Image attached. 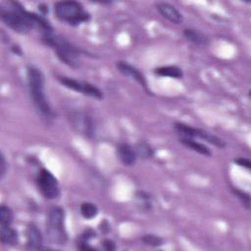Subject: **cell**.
<instances>
[{
  "label": "cell",
  "instance_id": "12",
  "mask_svg": "<svg viewBox=\"0 0 251 251\" xmlns=\"http://www.w3.org/2000/svg\"><path fill=\"white\" fill-rule=\"evenodd\" d=\"M155 6H156V9L159 11V13L162 15V17H164L171 23L178 25L182 22L183 17L181 13L172 4L166 3V2H158L156 3Z\"/></svg>",
  "mask_w": 251,
  "mask_h": 251
},
{
  "label": "cell",
  "instance_id": "21",
  "mask_svg": "<svg viewBox=\"0 0 251 251\" xmlns=\"http://www.w3.org/2000/svg\"><path fill=\"white\" fill-rule=\"evenodd\" d=\"M79 211H80L81 216L86 220H91V219L95 218L99 212L98 207L94 203L88 202V201L82 202L80 204Z\"/></svg>",
  "mask_w": 251,
  "mask_h": 251
},
{
  "label": "cell",
  "instance_id": "9",
  "mask_svg": "<svg viewBox=\"0 0 251 251\" xmlns=\"http://www.w3.org/2000/svg\"><path fill=\"white\" fill-rule=\"evenodd\" d=\"M10 7L17 10L27 22V24L30 25L31 29H38L43 33H49L53 32V27L50 25V23L41 15H38L33 12H29L25 9V7L20 3L16 1L9 2Z\"/></svg>",
  "mask_w": 251,
  "mask_h": 251
},
{
  "label": "cell",
  "instance_id": "2",
  "mask_svg": "<svg viewBox=\"0 0 251 251\" xmlns=\"http://www.w3.org/2000/svg\"><path fill=\"white\" fill-rule=\"evenodd\" d=\"M42 42L54 50L58 59L71 68H77L80 64V49L75 46L68 39L53 32L43 33L41 35Z\"/></svg>",
  "mask_w": 251,
  "mask_h": 251
},
{
  "label": "cell",
  "instance_id": "30",
  "mask_svg": "<svg viewBox=\"0 0 251 251\" xmlns=\"http://www.w3.org/2000/svg\"><path fill=\"white\" fill-rule=\"evenodd\" d=\"M38 9L42 12L43 15H45L46 13H48V7H47L45 4H40V5L38 6Z\"/></svg>",
  "mask_w": 251,
  "mask_h": 251
},
{
  "label": "cell",
  "instance_id": "25",
  "mask_svg": "<svg viewBox=\"0 0 251 251\" xmlns=\"http://www.w3.org/2000/svg\"><path fill=\"white\" fill-rule=\"evenodd\" d=\"M232 193L239 199V201L241 202V204L245 207V209L249 210L250 206H251V200H250V194L246 191L240 190L238 188H231Z\"/></svg>",
  "mask_w": 251,
  "mask_h": 251
},
{
  "label": "cell",
  "instance_id": "11",
  "mask_svg": "<svg viewBox=\"0 0 251 251\" xmlns=\"http://www.w3.org/2000/svg\"><path fill=\"white\" fill-rule=\"evenodd\" d=\"M72 124L81 134L92 137L94 134V125L91 118L84 113H73L70 116Z\"/></svg>",
  "mask_w": 251,
  "mask_h": 251
},
{
  "label": "cell",
  "instance_id": "23",
  "mask_svg": "<svg viewBox=\"0 0 251 251\" xmlns=\"http://www.w3.org/2000/svg\"><path fill=\"white\" fill-rule=\"evenodd\" d=\"M14 215L13 211L10 207L6 205H1L0 207V226L1 227H7L11 226L13 223Z\"/></svg>",
  "mask_w": 251,
  "mask_h": 251
},
{
  "label": "cell",
  "instance_id": "22",
  "mask_svg": "<svg viewBox=\"0 0 251 251\" xmlns=\"http://www.w3.org/2000/svg\"><path fill=\"white\" fill-rule=\"evenodd\" d=\"M95 237V232L88 228L86 230H84L77 238L76 240V246L78 249L80 250H89V249H92L91 246H89L88 244V241L92 238Z\"/></svg>",
  "mask_w": 251,
  "mask_h": 251
},
{
  "label": "cell",
  "instance_id": "6",
  "mask_svg": "<svg viewBox=\"0 0 251 251\" xmlns=\"http://www.w3.org/2000/svg\"><path fill=\"white\" fill-rule=\"evenodd\" d=\"M175 129L178 134L181 135V137H188V138H200L202 140H205L206 142L215 145L219 148H225L226 142L221 139L220 137L214 135L213 133L204 130L202 128L193 127L189 125H185L183 123H176L175 124Z\"/></svg>",
  "mask_w": 251,
  "mask_h": 251
},
{
  "label": "cell",
  "instance_id": "3",
  "mask_svg": "<svg viewBox=\"0 0 251 251\" xmlns=\"http://www.w3.org/2000/svg\"><path fill=\"white\" fill-rule=\"evenodd\" d=\"M54 13L59 20L71 25H78L90 20V14L77 1H58L54 4Z\"/></svg>",
  "mask_w": 251,
  "mask_h": 251
},
{
  "label": "cell",
  "instance_id": "16",
  "mask_svg": "<svg viewBox=\"0 0 251 251\" xmlns=\"http://www.w3.org/2000/svg\"><path fill=\"white\" fill-rule=\"evenodd\" d=\"M183 35L188 41L198 46H206L209 43V38L204 33L192 28H184Z\"/></svg>",
  "mask_w": 251,
  "mask_h": 251
},
{
  "label": "cell",
  "instance_id": "17",
  "mask_svg": "<svg viewBox=\"0 0 251 251\" xmlns=\"http://www.w3.org/2000/svg\"><path fill=\"white\" fill-rule=\"evenodd\" d=\"M154 74L158 76H168L173 78H181L182 70L176 66H162L154 69Z\"/></svg>",
  "mask_w": 251,
  "mask_h": 251
},
{
  "label": "cell",
  "instance_id": "4",
  "mask_svg": "<svg viewBox=\"0 0 251 251\" xmlns=\"http://www.w3.org/2000/svg\"><path fill=\"white\" fill-rule=\"evenodd\" d=\"M46 234L52 244L65 245L68 233L65 227V211L59 206L52 207L46 219Z\"/></svg>",
  "mask_w": 251,
  "mask_h": 251
},
{
  "label": "cell",
  "instance_id": "18",
  "mask_svg": "<svg viewBox=\"0 0 251 251\" xmlns=\"http://www.w3.org/2000/svg\"><path fill=\"white\" fill-rule=\"evenodd\" d=\"M1 242L4 245L15 246L19 242L18 231L12 226L1 227Z\"/></svg>",
  "mask_w": 251,
  "mask_h": 251
},
{
  "label": "cell",
  "instance_id": "14",
  "mask_svg": "<svg viewBox=\"0 0 251 251\" xmlns=\"http://www.w3.org/2000/svg\"><path fill=\"white\" fill-rule=\"evenodd\" d=\"M26 245L28 249L40 250L43 245V236L41 231L34 224H29L25 230Z\"/></svg>",
  "mask_w": 251,
  "mask_h": 251
},
{
  "label": "cell",
  "instance_id": "28",
  "mask_svg": "<svg viewBox=\"0 0 251 251\" xmlns=\"http://www.w3.org/2000/svg\"><path fill=\"white\" fill-rule=\"evenodd\" d=\"M102 247L105 249V250H107V251H113V250H115L116 248H117V246H116V244H115V242L112 240V239H104L103 241H102Z\"/></svg>",
  "mask_w": 251,
  "mask_h": 251
},
{
  "label": "cell",
  "instance_id": "10",
  "mask_svg": "<svg viewBox=\"0 0 251 251\" xmlns=\"http://www.w3.org/2000/svg\"><path fill=\"white\" fill-rule=\"evenodd\" d=\"M116 67L119 70V72L124 75L125 76L136 81L137 83H139L141 85V87L149 94H151V91L149 89L148 86V82L146 80V77L144 76V75L135 67H133L132 65L128 64L127 62L125 61H119L116 63Z\"/></svg>",
  "mask_w": 251,
  "mask_h": 251
},
{
  "label": "cell",
  "instance_id": "19",
  "mask_svg": "<svg viewBox=\"0 0 251 251\" xmlns=\"http://www.w3.org/2000/svg\"><path fill=\"white\" fill-rule=\"evenodd\" d=\"M134 150H135L136 156L141 158L142 160H149V159L153 158V156H154L153 147L148 142H146L144 140L137 142L134 147Z\"/></svg>",
  "mask_w": 251,
  "mask_h": 251
},
{
  "label": "cell",
  "instance_id": "1",
  "mask_svg": "<svg viewBox=\"0 0 251 251\" xmlns=\"http://www.w3.org/2000/svg\"><path fill=\"white\" fill-rule=\"evenodd\" d=\"M26 77L29 96L38 113L46 121L54 119L55 113L45 96L44 75L42 72L34 66H28L26 68Z\"/></svg>",
  "mask_w": 251,
  "mask_h": 251
},
{
  "label": "cell",
  "instance_id": "27",
  "mask_svg": "<svg viewBox=\"0 0 251 251\" xmlns=\"http://www.w3.org/2000/svg\"><path fill=\"white\" fill-rule=\"evenodd\" d=\"M234 163H236L238 166L240 167H244L246 168L247 170H250L251 168V162L249 159L247 158H243V157H240V158H237L234 160Z\"/></svg>",
  "mask_w": 251,
  "mask_h": 251
},
{
  "label": "cell",
  "instance_id": "7",
  "mask_svg": "<svg viewBox=\"0 0 251 251\" xmlns=\"http://www.w3.org/2000/svg\"><path fill=\"white\" fill-rule=\"evenodd\" d=\"M57 79L65 87L76 92H80L85 96H88L97 100H101L103 98V92L92 83H89L83 80H78V79L65 76V75H58Z\"/></svg>",
  "mask_w": 251,
  "mask_h": 251
},
{
  "label": "cell",
  "instance_id": "26",
  "mask_svg": "<svg viewBox=\"0 0 251 251\" xmlns=\"http://www.w3.org/2000/svg\"><path fill=\"white\" fill-rule=\"evenodd\" d=\"M8 170V163L5 159V156L3 153H1V162H0V177L3 178L7 173Z\"/></svg>",
  "mask_w": 251,
  "mask_h": 251
},
{
  "label": "cell",
  "instance_id": "24",
  "mask_svg": "<svg viewBox=\"0 0 251 251\" xmlns=\"http://www.w3.org/2000/svg\"><path fill=\"white\" fill-rule=\"evenodd\" d=\"M140 241L142 244L150 247H159L163 245V238L156 234H143L140 237Z\"/></svg>",
  "mask_w": 251,
  "mask_h": 251
},
{
  "label": "cell",
  "instance_id": "29",
  "mask_svg": "<svg viewBox=\"0 0 251 251\" xmlns=\"http://www.w3.org/2000/svg\"><path fill=\"white\" fill-rule=\"evenodd\" d=\"M12 51H13L15 54H17V55L22 56V50H21V47H20L19 45H13V46H12Z\"/></svg>",
  "mask_w": 251,
  "mask_h": 251
},
{
  "label": "cell",
  "instance_id": "5",
  "mask_svg": "<svg viewBox=\"0 0 251 251\" xmlns=\"http://www.w3.org/2000/svg\"><path fill=\"white\" fill-rule=\"evenodd\" d=\"M36 186L42 196L48 200L59 198L61 191L57 178L47 169H41L35 178Z\"/></svg>",
  "mask_w": 251,
  "mask_h": 251
},
{
  "label": "cell",
  "instance_id": "15",
  "mask_svg": "<svg viewBox=\"0 0 251 251\" xmlns=\"http://www.w3.org/2000/svg\"><path fill=\"white\" fill-rule=\"evenodd\" d=\"M179 142L181 144H183L185 147L191 149L192 151L194 152H197L203 156H207V157H210L212 156V151L211 149L206 146L205 144L203 143H200L196 140H194L193 138H188V137H180L179 138Z\"/></svg>",
  "mask_w": 251,
  "mask_h": 251
},
{
  "label": "cell",
  "instance_id": "8",
  "mask_svg": "<svg viewBox=\"0 0 251 251\" xmlns=\"http://www.w3.org/2000/svg\"><path fill=\"white\" fill-rule=\"evenodd\" d=\"M0 17L2 22L9 28L20 34H26L31 30L30 25L25 20V18L14 8L0 7Z\"/></svg>",
  "mask_w": 251,
  "mask_h": 251
},
{
  "label": "cell",
  "instance_id": "20",
  "mask_svg": "<svg viewBox=\"0 0 251 251\" xmlns=\"http://www.w3.org/2000/svg\"><path fill=\"white\" fill-rule=\"evenodd\" d=\"M136 197V202L137 206L140 211L142 212H149L152 209V197L149 193L142 191V190H137L135 193Z\"/></svg>",
  "mask_w": 251,
  "mask_h": 251
},
{
  "label": "cell",
  "instance_id": "13",
  "mask_svg": "<svg viewBox=\"0 0 251 251\" xmlns=\"http://www.w3.org/2000/svg\"><path fill=\"white\" fill-rule=\"evenodd\" d=\"M116 154L121 163L127 167L134 165L137 159L134 148L126 142H122L117 146Z\"/></svg>",
  "mask_w": 251,
  "mask_h": 251
}]
</instances>
